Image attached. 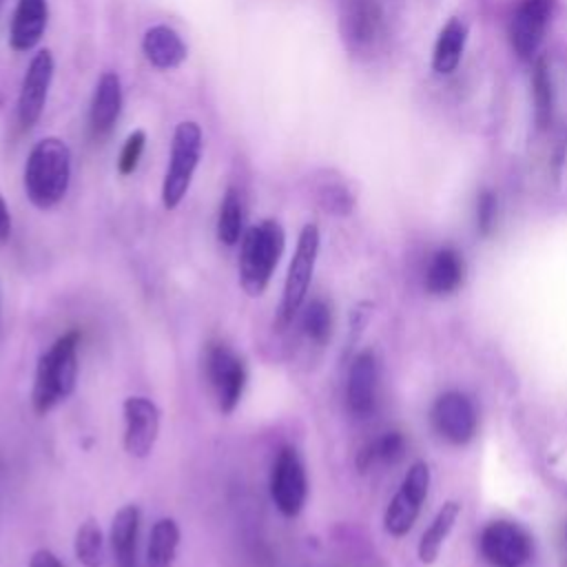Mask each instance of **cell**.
Listing matches in <instances>:
<instances>
[{"mask_svg": "<svg viewBox=\"0 0 567 567\" xmlns=\"http://www.w3.org/2000/svg\"><path fill=\"white\" fill-rule=\"evenodd\" d=\"M204 374L221 414H233L246 388L244 359L226 343H208L204 352Z\"/></svg>", "mask_w": 567, "mask_h": 567, "instance_id": "cell-6", "label": "cell"}, {"mask_svg": "<svg viewBox=\"0 0 567 567\" xmlns=\"http://www.w3.org/2000/svg\"><path fill=\"white\" fill-rule=\"evenodd\" d=\"M47 20H49V4L47 0H18L13 20H11V47L16 51H29L33 49L44 29H47Z\"/></svg>", "mask_w": 567, "mask_h": 567, "instance_id": "cell-18", "label": "cell"}, {"mask_svg": "<svg viewBox=\"0 0 567 567\" xmlns=\"http://www.w3.org/2000/svg\"><path fill=\"white\" fill-rule=\"evenodd\" d=\"M432 425L450 443L463 445L476 432V412L461 392H445L432 405Z\"/></svg>", "mask_w": 567, "mask_h": 567, "instance_id": "cell-14", "label": "cell"}, {"mask_svg": "<svg viewBox=\"0 0 567 567\" xmlns=\"http://www.w3.org/2000/svg\"><path fill=\"white\" fill-rule=\"evenodd\" d=\"M458 512H461V505L456 501H447L439 514L434 516V520L430 523V527L423 532L421 540H419V558L421 563L430 565L436 560L445 538L450 536L456 518H458Z\"/></svg>", "mask_w": 567, "mask_h": 567, "instance_id": "cell-23", "label": "cell"}, {"mask_svg": "<svg viewBox=\"0 0 567 567\" xmlns=\"http://www.w3.org/2000/svg\"><path fill=\"white\" fill-rule=\"evenodd\" d=\"M405 450V441L399 432H388L383 434L377 443H372L368 450L361 452L359 456V467H368L374 461H385V463H394L403 456Z\"/></svg>", "mask_w": 567, "mask_h": 567, "instance_id": "cell-28", "label": "cell"}, {"mask_svg": "<svg viewBox=\"0 0 567 567\" xmlns=\"http://www.w3.org/2000/svg\"><path fill=\"white\" fill-rule=\"evenodd\" d=\"M465 42H467V27L465 22H461L458 18L447 20V24L441 29L436 44H434V53H432V66L436 73L447 75L452 73L465 51Z\"/></svg>", "mask_w": 567, "mask_h": 567, "instance_id": "cell-20", "label": "cell"}, {"mask_svg": "<svg viewBox=\"0 0 567 567\" xmlns=\"http://www.w3.org/2000/svg\"><path fill=\"white\" fill-rule=\"evenodd\" d=\"M137 536H140V507L135 503H128L115 512L111 532H109L115 567H140Z\"/></svg>", "mask_w": 567, "mask_h": 567, "instance_id": "cell-17", "label": "cell"}, {"mask_svg": "<svg viewBox=\"0 0 567 567\" xmlns=\"http://www.w3.org/2000/svg\"><path fill=\"white\" fill-rule=\"evenodd\" d=\"M383 29V11L377 0H343L339 33L350 53H368Z\"/></svg>", "mask_w": 567, "mask_h": 567, "instance_id": "cell-9", "label": "cell"}, {"mask_svg": "<svg viewBox=\"0 0 567 567\" xmlns=\"http://www.w3.org/2000/svg\"><path fill=\"white\" fill-rule=\"evenodd\" d=\"M496 221V195L489 190H483L478 195V204H476V224L478 230L483 235H489Z\"/></svg>", "mask_w": 567, "mask_h": 567, "instance_id": "cell-31", "label": "cell"}, {"mask_svg": "<svg viewBox=\"0 0 567 567\" xmlns=\"http://www.w3.org/2000/svg\"><path fill=\"white\" fill-rule=\"evenodd\" d=\"M427 487H430V470L425 463H414L399 492L394 494V498L390 501L388 509H385V516H383V527L388 534L392 536H403L412 529L416 516H419V509H421V503L423 498L427 496Z\"/></svg>", "mask_w": 567, "mask_h": 567, "instance_id": "cell-8", "label": "cell"}, {"mask_svg": "<svg viewBox=\"0 0 567 567\" xmlns=\"http://www.w3.org/2000/svg\"><path fill=\"white\" fill-rule=\"evenodd\" d=\"M244 235V202L237 188H228L217 213V239L224 246L239 244Z\"/></svg>", "mask_w": 567, "mask_h": 567, "instance_id": "cell-24", "label": "cell"}, {"mask_svg": "<svg viewBox=\"0 0 567 567\" xmlns=\"http://www.w3.org/2000/svg\"><path fill=\"white\" fill-rule=\"evenodd\" d=\"M80 332L69 330L38 357L31 405L38 416L49 414L60 401L73 394L78 383Z\"/></svg>", "mask_w": 567, "mask_h": 567, "instance_id": "cell-1", "label": "cell"}, {"mask_svg": "<svg viewBox=\"0 0 567 567\" xmlns=\"http://www.w3.org/2000/svg\"><path fill=\"white\" fill-rule=\"evenodd\" d=\"M71 182V151L60 137L40 140L24 164V193L29 202L49 210L58 206Z\"/></svg>", "mask_w": 567, "mask_h": 567, "instance_id": "cell-2", "label": "cell"}, {"mask_svg": "<svg viewBox=\"0 0 567 567\" xmlns=\"http://www.w3.org/2000/svg\"><path fill=\"white\" fill-rule=\"evenodd\" d=\"M2 104H4V97H2V93H0V109H2Z\"/></svg>", "mask_w": 567, "mask_h": 567, "instance_id": "cell-34", "label": "cell"}, {"mask_svg": "<svg viewBox=\"0 0 567 567\" xmlns=\"http://www.w3.org/2000/svg\"><path fill=\"white\" fill-rule=\"evenodd\" d=\"M319 202L326 210L337 213V215H346L352 206V197L348 195V190L341 184H326L319 188Z\"/></svg>", "mask_w": 567, "mask_h": 567, "instance_id": "cell-30", "label": "cell"}, {"mask_svg": "<svg viewBox=\"0 0 567 567\" xmlns=\"http://www.w3.org/2000/svg\"><path fill=\"white\" fill-rule=\"evenodd\" d=\"M2 2H4V0H0V7H2Z\"/></svg>", "mask_w": 567, "mask_h": 567, "instance_id": "cell-35", "label": "cell"}, {"mask_svg": "<svg viewBox=\"0 0 567 567\" xmlns=\"http://www.w3.org/2000/svg\"><path fill=\"white\" fill-rule=\"evenodd\" d=\"M11 235V215L7 208V202L0 195V244H4Z\"/></svg>", "mask_w": 567, "mask_h": 567, "instance_id": "cell-33", "label": "cell"}, {"mask_svg": "<svg viewBox=\"0 0 567 567\" xmlns=\"http://www.w3.org/2000/svg\"><path fill=\"white\" fill-rule=\"evenodd\" d=\"M53 69L55 64L49 49H42L31 58L18 95V122L22 128H31L40 120L53 80Z\"/></svg>", "mask_w": 567, "mask_h": 567, "instance_id": "cell-11", "label": "cell"}, {"mask_svg": "<svg viewBox=\"0 0 567 567\" xmlns=\"http://www.w3.org/2000/svg\"><path fill=\"white\" fill-rule=\"evenodd\" d=\"M29 567H64V563L51 549H35L29 558Z\"/></svg>", "mask_w": 567, "mask_h": 567, "instance_id": "cell-32", "label": "cell"}, {"mask_svg": "<svg viewBox=\"0 0 567 567\" xmlns=\"http://www.w3.org/2000/svg\"><path fill=\"white\" fill-rule=\"evenodd\" d=\"M202 155V128L197 122H179L173 142L171 157L162 182V204L166 210H173L186 197L193 175L197 171Z\"/></svg>", "mask_w": 567, "mask_h": 567, "instance_id": "cell-4", "label": "cell"}, {"mask_svg": "<svg viewBox=\"0 0 567 567\" xmlns=\"http://www.w3.org/2000/svg\"><path fill=\"white\" fill-rule=\"evenodd\" d=\"M301 328L315 343H326L332 332V312L323 299H312L301 312Z\"/></svg>", "mask_w": 567, "mask_h": 567, "instance_id": "cell-26", "label": "cell"}, {"mask_svg": "<svg viewBox=\"0 0 567 567\" xmlns=\"http://www.w3.org/2000/svg\"><path fill=\"white\" fill-rule=\"evenodd\" d=\"M73 551L84 567L104 565V534L95 518H86L84 523H80L73 540Z\"/></svg>", "mask_w": 567, "mask_h": 567, "instance_id": "cell-25", "label": "cell"}, {"mask_svg": "<svg viewBox=\"0 0 567 567\" xmlns=\"http://www.w3.org/2000/svg\"><path fill=\"white\" fill-rule=\"evenodd\" d=\"M481 551L494 567H520L532 554V543L520 527L496 520L483 529Z\"/></svg>", "mask_w": 567, "mask_h": 567, "instance_id": "cell-13", "label": "cell"}, {"mask_svg": "<svg viewBox=\"0 0 567 567\" xmlns=\"http://www.w3.org/2000/svg\"><path fill=\"white\" fill-rule=\"evenodd\" d=\"M319 228L315 224H306L299 233L292 259L288 264V275L284 281V292H281V303L277 312V328L284 330L297 312L301 310L306 301V292L312 281L317 255H319Z\"/></svg>", "mask_w": 567, "mask_h": 567, "instance_id": "cell-5", "label": "cell"}, {"mask_svg": "<svg viewBox=\"0 0 567 567\" xmlns=\"http://www.w3.org/2000/svg\"><path fill=\"white\" fill-rule=\"evenodd\" d=\"M122 111V84L117 73L104 71L95 84L89 106V131L93 140L106 137Z\"/></svg>", "mask_w": 567, "mask_h": 567, "instance_id": "cell-15", "label": "cell"}, {"mask_svg": "<svg viewBox=\"0 0 567 567\" xmlns=\"http://www.w3.org/2000/svg\"><path fill=\"white\" fill-rule=\"evenodd\" d=\"M270 498L281 516L295 518L301 514L308 498V476L299 452L284 445L270 470Z\"/></svg>", "mask_w": 567, "mask_h": 567, "instance_id": "cell-7", "label": "cell"}, {"mask_svg": "<svg viewBox=\"0 0 567 567\" xmlns=\"http://www.w3.org/2000/svg\"><path fill=\"white\" fill-rule=\"evenodd\" d=\"M142 51L155 69H175L186 60L184 40L166 24H155L144 33Z\"/></svg>", "mask_w": 567, "mask_h": 567, "instance_id": "cell-19", "label": "cell"}, {"mask_svg": "<svg viewBox=\"0 0 567 567\" xmlns=\"http://www.w3.org/2000/svg\"><path fill=\"white\" fill-rule=\"evenodd\" d=\"M534 106H536V122L538 126H547L551 122V111H554V91H551V78L547 62L540 58L534 66Z\"/></svg>", "mask_w": 567, "mask_h": 567, "instance_id": "cell-27", "label": "cell"}, {"mask_svg": "<svg viewBox=\"0 0 567 567\" xmlns=\"http://www.w3.org/2000/svg\"><path fill=\"white\" fill-rule=\"evenodd\" d=\"M144 144H146V133H144L142 128L133 131V133L126 137L124 146H122V151H120V159H117V171H120L122 175H131V173L137 168L140 157H142V153H144Z\"/></svg>", "mask_w": 567, "mask_h": 567, "instance_id": "cell-29", "label": "cell"}, {"mask_svg": "<svg viewBox=\"0 0 567 567\" xmlns=\"http://www.w3.org/2000/svg\"><path fill=\"white\" fill-rule=\"evenodd\" d=\"M179 547V527L173 518H157L148 534L146 567H173Z\"/></svg>", "mask_w": 567, "mask_h": 567, "instance_id": "cell-22", "label": "cell"}, {"mask_svg": "<svg viewBox=\"0 0 567 567\" xmlns=\"http://www.w3.org/2000/svg\"><path fill=\"white\" fill-rule=\"evenodd\" d=\"M124 414V450L133 458H146L159 434V408L148 396H126Z\"/></svg>", "mask_w": 567, "mask_h": 567, "instance_id": "cell-10", "label": "cell"}, {"mask_svg": "<svg viewBox=\"0 0 567 567\" xmlns=\"http://www.w3.org/2000/svg\"><path fill=\"white\" fill-rule=\"evenodd\" d=\"M554 11V0H520L512 22H509V42L518 58L529 60L538 44L543 42L545 29Z\"/></svg>", "mask_w": 567, "mask_h": 567, "instance_id": "cell-12", "label": "cell"}, {"mask_svg": "<svg viewBox=\"0 0 567 567\" xmlns=\"http://www.w3.org/2000/svg\"><path fill=\"white\" fill-rule=\"evenodd\" d=\"M377 379H379V370H377V359L370 350L359 352L352 363H350V372H348V388H346V399H348V408L354 416L363 419L374 410L377 403Z\"/></svg>", "mask_w": 567, "mask_h": 567, "instance_id": "cell-16", "label": "cell"}, {"mask_svg": "<svg viewBox=\"0 0 567 567\" xmlns=\"http://www.w3.org/2000/svg\"><path fill=\"white\" fill-rule=\"evenodd\" d=\"M463 275L465 266L461 255L452 248H443L430 259V266L425 270V286L434 295H447L461 286Z\"/></svg>", "mask_w": 567, "mask_h": 567, "instance_id": "cell-21", "label": "cell"}, {"mask_svg": "<svg viewBox=\"0 0 567 567\" xmlns=\"http://www.w3.org/2000/svg\"><path fill=\"white\" fill-rule=\"evenodd\" d=\"M286 248V233L277 219H264L239 239V286L248 297L266 292Z\"/></svg>", "mask_w": 567, "mask_h": 567, "instance_id": "cell-3", "label": "cell"}]
</instances>
